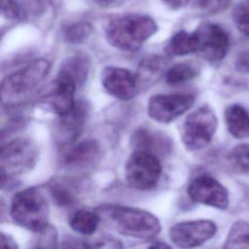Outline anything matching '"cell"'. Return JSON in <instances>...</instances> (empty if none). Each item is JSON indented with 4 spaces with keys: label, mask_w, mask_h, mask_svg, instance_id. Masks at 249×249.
Returning a JSON list of instances; mask_svg holds the SVG:
<instances>
[{
    "label": "cell",
    "mask_w": 249,
    "mask_h": 249,
    "mask_svg": "<svg viewBox=\"0 0 249 249\" xmlns=\"http://www.w3.org/2000/svg\"><path fill=\"white\" fill-rule=\"evenodd\" d=\"M158 30L155 20L144 15L130 14L110 21L105 30L109 45L121 51L138 50Z\"/></svg>",
    "instance_id": "cell-1"
},
{
    "label": "cell",
    "mask_w": 249,
    "mask_h": 249,
    "mask_svg": "<svg viewBox=\"0 0 249 249\" xmlns=\"http://www.w3.org/2000/svg\"><path fill=\"white\" fill-rule=\"evenodd\" d=\"M118 232L136 238L149 239L160 231V223L152 213L120 205L102 206L97 211Z\"/></svg>",
    "instance_id": "cell-2"
},
{
    "label": "cell",
    "mask_w": 249,
    "mask_h": 249,
    "mask_svg": "<svg viewBox=\"0 0 249 249\" xmlns=\"http://www.w3.org/2000/svg\"><path fill=\"white\" fill-rule=\"evenodd\" d=\"M51 64L38 58L24 68L7 76L1 85V101L4 106L14 107L25 101L50 72Z\"/></svg>",
    "instance_id": "cell-3"
},
{
    "label": "cell",
    "mask_w": 249,
    "mask_h": 249,
    "mask_svg": "<svg viewBox=\"0 0 249 249\" xmlns=\"http://www.w3.org/2000/svg\"><path fill=\"white\" fill-rule=\"evenodd\" d=\"M10 214L15 223L34 232H40L49 226V204L37 188L17 193L12 198Z\"/></svg>",
    "instance_id": "cell-4"
},
{
    "label": "cell",
    "mask_w": 249,
    "mask_h": 249,
    "mask_svg": "<svg viewBox=\"0 0 249 249\" xmlns=\"http://www.w3.org/2000/svg\"><path fill=\"white\" fill-rule=\"evenodd\" d=\"M38 149L28 138H16L1 148L0 164L2 182L29 171L36 164Z\"/></svg>",
    "instance_id": "cell-5"
},
{
    "label": "cell",
    "mask_w": 249,
    "mask_h": 249,
    "mask_svg": "<svg viewBox=\"0 0 249 249\" xmlns=\"http://www.w3.org/2000/svg\"><path fill=\"white\" fill-rule=\"evenodd\" d=\"M218 125L214 111L203 105L192 112L185 120L182 127V142L190 151L206 147L212 140Z\"/></svg>",
    "instance_id": "cell-6"
},
{
    "label": "cell",
    "mask_w": 249,
    "mask_h": 249,
    "mask_svg": "<svg viewBox=\"0 0 249 249\" xmlns=\"http://www.w3.org/2000/svg\"><path fill=\"white\" fill-rule=\"evenodd\" d=\"M124 175L127 184L136 190L145 191L154 188L161 175V164L156 155L135 150L128 158Z\"/></svg>",
    "instance_id": "cell-7"
},
{
    "label": "cell",
    "mask_w": 249,
    "mask_h": 249,
    "mask_svg": "<svg viewBox=\"0 0 249 249\" xmlns=\"http://www.w3.org/2000/svg\"><path fill=\"white\" fill-rule=\"evenodd\" d=\"M194 33L196 39V53L203 59L216 63L226 56L230 48V38L222 26L203 22Z\"/></svg>",
    "instance_id": "cell-8"
},
{
    "label": "cell",
    "mask_w": 249,
    "mask_h": 249,
    "mask_svg": "<svg viewBox=\"0 0 249 249\" xmlns=\"http://www.w3.org/2000/svg\"><path fill=\"white\" fill-rule=\"evenodd\" d=\"M194 102L195 96L191 93L157 94L149 99L147 112L154 121L167 124L187 112Z\"/></svg>",
    "instance_id": "cell-9"
},
{
    "label": "cell",
    "mask_w": 249,
    "mask_h": 249,
    "mask_svg": "<svg viewBox=\"0 0 249 249\" xmlns=\"http://www.w3.org/2000/svg\"><path fill=\"white\" fill-rule=\"evenodd\" d=\"M217 231V226L210 220L180 222L169 229L172 243L181 248L196 247L211 239Z\"/></svg>",
    "instance_id": "cell-10"
},
{
    "label": "cell",
    "mask_w": 249,
    "mask_h": 249,
    "mask_svg": "<svg viewBox=\"0 0 249 249\" xmlns=\"http://www.w3.org/2000/svg\"><path fill=\"white\" fill-rule=\"evenodd\" d=\"M187 192L195 202L222 210L229 206L228 190L212 176L203 174L196 177L190 183Z\"/></svg>",
    "instance_id": "cell-11"
},
{
    "label": "cell",
    "mask_w": 249,
    "mask_h": 249,
    "mask_svg": "<svg viewBox=\"0 0 249 249\" xmlns=\"http://www.w3.org/2000/svg\"><path fill=\"white\" fill-rule=\"evenodd\" d=\"M102 86L105 90L121 100L133 98L139 87L138 75L128 69L109 66L104 68L101 75Z\"/></svg>",
    "instance_id": "cell-12"
},
{
    "label": "cell",
    "mask_w": 249,
    "mask_h": 249,
    "mask_svg": "<svg viewBox=\"0 0 249 249\" xmlns=\"http://www.w3.org/2000/svg\"><path fill=\"white\" fill-rule=\"evenodd\" d=\"M76 82L65 72L59 71L50 91L43 97V102L58 117L70 112L76 102L74 100Z\"/></svg>",
    "instance_id": "cell-13"
},
{
    "label": "cell",
    "mask_w": 249,
    "mask_h": 249,
    "mask_svg": "<svg viewBox=\"0 0 249 249\" xmlns=\"http://www.w3.org/2000/svg\"><path fill=\"white\" fill-rule=\"evenodd\" d=\"M88 106L84 101L76 102L74 108L59 116L54 125V139L57 144L65 146L74 143L80 136L88 116Z\"/></svg>",
    "instance_id": "cell-14"
},
{
    "label": "cell",
    "mask_w": 249,
    "mask_h": 249,
    "mask_svg": "<svg viewBox=\"0 0 249 249\" xmlns=\"http://www.w3.org/2000/svg\"><path fill=\"white\" fill-rule=\"evenodd\" d=\"M131 145L135 150L158 155L168 154L171 140L164 134L147 128H139L131 136Z\"/></svg>",
    "instance_id": "cell-15"
},
{
    "label": "cell",
    "mask_w": 249,
    "mask_h": 249,
    "mask_svg": "<svg viewBox=\"0 0 249 249\" xmlns=\"http://www.w3.org/2000/svg\"><path fill=\"white\" fill-rule=\"evenodd\" d=\"M99 147L93 139L84 140L71 147L63 157L65 166L73 169H82L91 165L98 158Z\"/></svg>",
    "instance_id": "cell-16"
},
{
    "label": "cell",
    "mask_w": 249,
    "mask_h": 249,
    "mask_svg": "<svg viewBox=\"0 0 249 249\" xmlns=\"http://www.w3.org/2000/svg\"><path fill=\"white\" fill-rule=\"evenodd\" d=\"M225 121L229 132L235 138L249 136V113L239 104H232L225 111Z\"/></svg>",
    "instance_id": "cell-17"
},
{
    "label": "cell",
    "mask_w": 249,
    "mask_h": 249,
    "mask_svg": "<svg viewBox=\"0 0 249 249\" xmlns=\"http://www.w3.org/2000/svg\"><path fill=\"white\" fill-rule=\"evenodd\" d=\"M165 53L169 56H182L196 53V39L195 33L184 30L175 33L165 46Z\"/></svg>",
    "instance_id": "cell-18"
},
{
    "label": "cell",
    "mask_w": 249,
    "mask_h": 249,
    "mask_svg": "<svg viewBox=\"0 0 249 249\" xmlns=\"http://www.w3.org/2000/svg\"><path fill=\"white\" fill-rule=\"evenodd\" d=\"M99 220L100 216L98 213L86 209H79L70 216L69 226L73 231L79 233L89 235L95 232Z\"/></svg>",
    "instance_id": "cell-19"
},
{
    "label": "cell",
    "mask_w": 249,
    "mask_h": 249,
    "mask_svg": "<svg viewBox=\"0 0 249 249\" xmlns=\"http://www.w3.org/2000/svg\"><path fill=\"white\" fill-rule=\"evenodd\" d=\"M60 70L68 74L77 85H82L88 77L89 60L85 55L75 54L64 61Z\"/></svg>",
    "instance_id": "cell-20"
},
{
    "label": "cell",
    "mask_w": 249,
    "mask_h": 249,
    "mask_svg": "<svg viewBox=\"0 0 249 249\" xmlns=\"http://www.w3.org/2000/svg\"><path fill=\"white\" fill-rule=\"evenodd\" d=\"M224 248H249V223L235 222L228 233Z\"/></svg>",
    "instance_id": "cell-21"
},
{
    "label": "cell",
    "mask_w": 249,
    "mask_h": 249,
    "mask_svg": "<svg viewBox=\"0 0 249 249\" xmlns=\"http://www.w3.org/2000/svg\"><path fill=\"white\" fill-rule=\"evenodd\" d=\"M198 74L196 66L191 63H178L170 67L165 73V81L169 85H178L196 78Z\"/></svg>",
    "instance_id": "cell-22"
},
{
    "label": "cell",
    "mask_w": 249,
    "mask_h": 249,
    "mask_svg": "<svg viewBox=\"0 0 249 249\" xmlns=\"http://www.w3.org/2000/svg\"><path fill=\"white\" fill-rule=\"evenodd\" d=\"M229 160L237 172L249 174V144L236 145L229 154Z\"/></svg>",
    "instance_id": "cell-23"
},
{
    "label": "cell",
    "mask_w": 249,
    "mask_h": 249,
    "mask_svg": "<svg viewBox=\"0 0 249 249\" xmlns=\"http://www.w3.org/2000/svg\"><path fill=\"white\" fill-rule=\"evenodd\" d=\"M232 19L236 28L249 37V0H240L232 10Z\"/></svg>",
    "instance_id": "cell-24"
},
{
    "label": "cell",
    "mask_w": 249,
    "mask_h": 249,
    "mask_svg": "<svg viewBox=\"0 0 249 249\" xmlns=\"http://www.w3.org/2000/svg\"><path fill=\"white\" fill-rule=\"evenodd\" d=\"M91 32V26L87 22H78L65 29V40L72 44H79L87 40Z\"/></svg>",
    "instance_id": "cell-25"
},
{
    "label": "cell",
    "mask_w": 249,
    "mask_h": 249,
    "mask_svg": "<svg viewBox=\"0 0 249 249\" xmlns=\"http://www.w3.org/2000/svg\"><path fill=\"white\" fill-rule=\"evenodd\" d=\"M165 63L164 60L160 57V56H149L146 57L142 62H141V73L143 74L144 79L150 77V79H154L155 76H159L161 72L162 69H164Z\"/></svg>",
    "instance_id": "cell-26"
},
{
    "label": "cell",
    "mask_w": 249,
    "mask_h": 249,
    "mask_svg": "<svg viewBox=\"0 0 249 249\" xmlns=\"http://www.w3.org/2000/svg\"><path fill=\"white\" fill-rule=\"evenodd\" d=\"M231 0H196L198 10L206 14H215L226 10L230 6Z\"/></svg>",
    "instance_id": "cell-27"
},
{
    "label": "cell",
    "mask_w": 249,
    "mask_h": 249,
    "mask_svg": "<svg viewBox=\"0 0 249 249\" xmlns=\"http://www.w3.org/2000/svg\"><path fill=\"white\" fill-rule=\"evenodd\" d=\"M66 186L55 184L52 187V195L55 201L60 205H70L74 202V195L71 191H69Z\"/></svg>",
    "instance_id": "cell-28"
},
{
    "label": "cell",
    "mask_w": 249,
    "mask_h": 249,
    "mask_svg": "<svg viewBox=\"0 0 249 249\" xmlns=\"http://www.w3.org/2000/svg\"><path fill=\"white\" fill-rule=\"evenodd\" d=\"M2 15L9 19L17 18L19 15V9L16 0H1Z\"/></svg>",
    "instance_id": "cell-29"
},
{
    "label": "cell",
    "mask_w": 249,
    "mask_h": 249,
    "mask_svg": "<svg viewBox=\"0 0 249 249\" xmlns=\"http://www.w3.org/2000/svg\"><path fill=\"white\" fill-rule=\"evenodd\" d=\"M235 69L240 73H249V51L239 54L235 62Z\"/></svg>",
    "instance_id": "cell-30"
},
{
    "label": "cell",
    "mask_w": 249,
    "mask_h": 249,
    "mask_svg": "<svg viewBox=\"0 0 249 249\" xmlns=\"http://www.w3.org/2000/svg\"><path fill=\"white\" fill-rule=\"evenodd\" d=\"M89 247H122L121 244H119L118 240L112 239V238H106L102 237L99 240H96L94 243L90 244Z\"/></svg>",
    "instance_id": "cell-31"
},
{
    "label": "cell",
    "mask_w": 249,
    "mask_h": 249,
    "mask_svg": "<svg viewBox=\"0 0 249 249\" xmlns=\"http://www.w3.org/2000/svg\"><path fill=\"white\" fill-rule=\"evenodd\" d=\"M190 0H162V2L172 10H179L185 7Z\"/></svg>",
    "instance_id": "cell-32"
},
{
    "label": "cell",
    "mask_w": 249,
    "mask_h": 249,
    "mask_svg": "<svg viewBox=\"0 0 249 249\" xmlns=\"http://www.w3.org/2000/svg\"><path fill=\"white\" fill-rule=\"evenodd\" d=\"M0 246L1 247H8V248H17V244L14 241V239L9 236L6 235L5 233H1V242H0Z\"/></svg>",
    "instance_id": "cell-33"
},
{
    "label": "cell",
    "mask_w": 249,
    "mask_h": 249,
    "mask_svg": "<svg viewBox=\"0 0 249 249\" xmlns=\"http://www.w3.org/2000/svg\"><path fill=\"white\" fill-rule=\"evenodd\" d=\"M95 1L102 6H109L116 3L118 0H95Z\"/></svg>",
    "instance_id": "cell-34"
},
{
    "label": "cell",
    "mask_w": 249,
    "mask_h": 249,
    "mask_svg": "<svg viewBox=\"0 0 249 249\" xmlns=\"http://www.w3.org/2000/svg\"><path fill=\"white\" fill-rule=\"evenodd\" d=\"M152 247H156V248H158V247H160V248H163V247H165V248H169V245H167V244H164V243H160V242H157V243L153 244V245H152Z\"/></svg>",
    "instance_id": "cell-35"
}]
</instances>
